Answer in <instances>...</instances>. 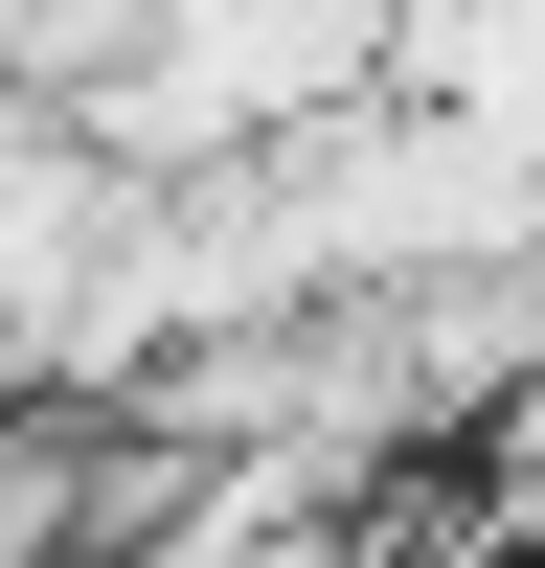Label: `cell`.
<instances>
[{
	"mask_svg": "<svg viewBox=\"0 0 545 568\" xmlns=\"http://www.w3.org/2000/svg\"><path fill=\"white\" fill-rule=\"evenodd\" d=\"M387 91H409V0H160V45L91 91V136L136 182H227V160L387 114Z\"/></svg>",
	"mask_w": 545,
	"mask_h": 568,
	"instance_id": "1",
	"label": "cell"
}]
</instances>
